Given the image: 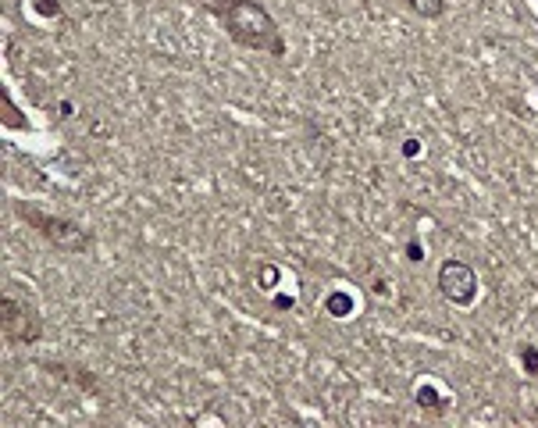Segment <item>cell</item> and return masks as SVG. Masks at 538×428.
<instances>
[{
  "label": "cell",
  "instance_id": "cell-1",
  "mask_svg": "<svg viewBox=\"0 0 538 428\" xmlns=\"http://www.w3.org/2000/svg\"><path fill=\"white\" fill-rule=\"evenodd\" d=\"M207 11L221 22L225 36L242 50H260L267 58H286V36L260 0H207Z\"/></svg>",
  "mask_w": 538,
  "mask_h": 428
},
{
  "label": "cell",
  "instance_id": "cell-2",
  "mask_svg": "<svg viewBox=\"0 0 538 428\" xmlns=\"http://www.w3.org/2000/svg\"><path fill=\"white\" fill-rule=\"evenodd\" d=\"M15 210H18V218H22L43 243H50V247L61 250V254H90L93 243H97L93 229L65 218V214H47V210H40V207H33V203H26V200H15Z\"/></svg>",
  "mask_w": 538,
  "mask_h": 428
},
{
  "label": "cell",
  "instance_id": "cell-3",
  "mask_svg": "<svg viewBox=\"0 0 538 428\" xmlns=\"http://www.w3.org/2000/svg\"><path fill=\"white\" fill-rule=\"evenodd\" d=\"M0 328H4V339L11 346H33L43 339V318L36 314L33 304L18 300L11 289H4V300H0Z\"/></svg>",
  "mask_w": 538,
  "mask_h": 428
},
{
  "label": "cell",
  "instance_id": "cell-4",
  "mask_svg": "<svg viewBox=\"0 0 538 428\" xmlns=\"http://www.w3.org/2000/svg\"><path fill=\"white\" fill-rule=\"evenodd\" d=\"M439 293L453 307H470L478 300V275H474V268L467 261H460V257H446L439 264Z\"/></svg>",
  "mask_w": 538,
  "mask_h": 428
},
{
  "label": "cell",
  "instance_id": "cell-5",
  "mask_svg": "<svg viewBox=\"0 0 538 428\" xmlns=\"http://www.w3.org/2000/svg\"><path fill=\"white\" fill-rule=\"evenodd\" d=\"M40 368H43L47 375L61 378V382H72V385L86 389V392H100V382H97V375H93L90 368H75V364H61V360H43Z\"/></svg>",
  "mask_w": 538,
  "mask_h": 428
},
{
  "label": "cell",
  "instance_id": "cell-6",
  "mask_svg": "<svg viewBox=\"0 0 538 428\" xmlns=\"http://www.w3.org/2000/svg\"><path fill=\"white\" fill-rule=\"evenodd\" d=\"M403 4L424 22H439L446 15V0H403Z\"/></svg>",
  "mask_w": 538,
  "mask_h": 428
},
{
  "label": "cell",
  "instance_id": "cell-7",
  "mask_svg": "<svg viewBox=\"0 0 538 428\" xmlns=\"http://www.w3.org/2000/svg\"><path fill=\"white\" fill-rule=\"evenodd\" d=\"M0 107H4V125L8 129H29V118H22V111L11 104V93H8V86L0 90Z\"/></svg>",
  "mask_w": 538,
  "mask_h": 428
},
{
  "label": "cell",
  "instance_id": "cell-8",
  "mask_svg": "<svg viewBox=\"0 0 538 428\" xmlns=\"http://www.w3.org/2000/svg\"><path fill=\"white\" fill-rule=\"evenodd\" d=\"M414 400H417V407H424V410H431V414H446V407H449V403L439 400V392H435L431 385H421V389L414 392Z\"/></svg>",
  "mask_w": 538,
  "mask_h": 428
},
{
  "label": "cell",
  "instance_id": "cell-9",
  "mask_svg": "<svg viewBox=\"0 0 538 428\" xmlns=\"http://www.w3.org/2000/svg\"><path fill=\"white\" fill-rule=\"evenodd\" d=\"M350 307H353V300H350V296H343V293H332V296H328V314L346 318V314H350Z\"/></svg>",
  "mask_w": 538,
  "mask_h": 428
},
{
  "label": "cell",
  "instance_id": "cell-10",
  "mask_svg": "<svg viewBox=\"0 0 538 428\" xmlns=\"http://www.w3.org/2000/svg\"><path fill=\"white\" fill-rule=\"evenodd\" d=\"M520 360H524V371H527V375H538V350H534V346H524V350H520Z\"/></svg>",
  "mask_w": 538,
  "mask_h": 428
},
{
  "label": "cell",
  "instance_id": "cell-11",
  "mask_svg": "<svg viewBox=\"0 0 538 428\" xmlns=\"http://www.w3.org/2000/svg\"><path fill=\"white\" fill-rule=\"evenodd\" d=\"M36 11L47 15V18H58L61 15V0H36Z\"/></svg>",
  "mask_w": 538,
  "mask_h": 428
},
{
  "label": "cell",
  "instance_id": "cell-12",
  "mask_svg": "<svg viewBox=\"0 0 538 428\" xmlns=\"http://www.w3.org/2000/svg\"><path fill=\"white\" fill-rule=\"evenodd\" d=\"M403 154H407V157H414V154H417V139H407V146H403Z\"/></svg>",
  "mask_w": 538,
  "mask_h": 428
}]
</instances>
